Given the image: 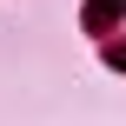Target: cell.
<instances>
[{
	"instance_id": "6da1fadb",
	"label": "cell",
	"mask_w": 126,
	"mask_h": 126,
	"mask_svg": "<svg viewBox=\"0 0 126 126\" xmlns=\"http://www.w3.org/2000/svg\"><path fill=\"white\" fill-rule=\"evenodd\" d=\"M120 7H126V0H86V27H93V33H106V27L120 20Z\"/></svg>"
},
{
	"instance_id": "7a4b0ae2",
	"label": "cell",
	"mask_w": 126,
	"mask_h": 126,
	"mask_svg": "<svg viewBox=\"0 0 126 126\" xmlns=\"http://www.w3.org/2000/svg\"><path fill=\"white\" fill-rule=\"evenodd\" d=\"M106 60H113V66H126V47H106Z\"/></svg>"
}]
</instances>
